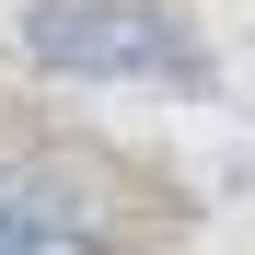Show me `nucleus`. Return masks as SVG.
<instances>
[{"label":"nucleus","mask_w":255,"mask_h":255,"mask_svg":"<svg viewBox=\"0 0 255 255\" xmlns=\"http://www.w3.org/2000/svg\"><path fill=\"white\" fill-rule=\"evenodd\" d=\"M23 58L47 81H151V93H209V47L151 12V0H35Z\"/></svg>","instance_id":"obj_1"},{"label":"nucleus","mask_w":255,"mask_h":255,"mask_svg":"<svg viewBox=\"0 0 255 255\" xmlns=\"http://www.w3.org/2000/svg\"><path fill=\"white\" fill-rule=\"evenodd\" d=\"M0 255H105V244L81 221H58L47 197H12V186H0Z\"/></svg>","instance_id":"obj_2"}]
</instances>
